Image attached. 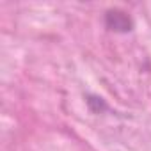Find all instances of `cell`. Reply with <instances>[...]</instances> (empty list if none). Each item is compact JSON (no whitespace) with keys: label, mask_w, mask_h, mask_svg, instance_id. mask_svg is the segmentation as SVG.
Segmentation results:
<instances>
[{"label":"cell","mask_w":151,"mask_h":151,"mask_svg":"<svg viewBox=\"0 0 151 151\" xmlns=\"http://www.w3.org/2000/svg\"><path fill=\"white\" fill-rule=\"evenodd\" d=\"M107 27L112 29V30H121V32H126L132 29V22L130 18L121 13V11H109L107 13Z\"/></svg>","instance_id":"cell-1"}]
</instances>
